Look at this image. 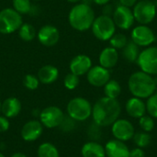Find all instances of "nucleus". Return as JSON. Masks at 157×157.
<instances>
[{
  "instance_id": "nucleus-7",
  "label": "nucleus",
  "mask_w": 157,
  "mask_h": 157,
  "mask_svg": "<svg viewBox=\"0 0 157 157\" xmlns=\"http://www.w3.org/2000/svg\"><path fill=\"white\" fill-rule=\"evenodd\" d=\"M23 24L22 16L13 7H6L0 11V33L11 34Z\"/></svg>"
},
{
  "instance_id": "nucleus-40",
  "label": "nucleus",
  "mask_w": 157,
  "mask_h": 157,
  "mask_svg": "<svg viewBox=\"0 0 157 157\" xmlns=\"http://www.w3.org/2000/svg\"><path fill=\"white\" fill-rule=\"evenodd\" d=\"M81 1H82V3L86 4V5H89V6H90L91 3H93V0H81Z\"/></svg>"
},
{
  "instance_id": "nucleus-5",
  "label": "nucleus",
  "mask_w": 157,
  "mask_h": 157,
  "mask_svg": "<svg viewBox=\"0 0 157 157\" xmlns=\"http://www.w3.org/2000/svg\"><path fill=\"white\" fill-rule=\"evenodd\" d=\"M116 25L112 17L100 15L97 17L91 26L93 35L99 40L107 41L116 33Z\"/></svg>"
},
{
  "instance_id": "nucleus-17",
  "label": "nucleus",
  "mask_w": 157,
  "mask_h": 157,
  "mask_svg": "<svg viewBox=\"0 0 157 157\" xmlns=\"http://www.w3.org/2000/svg\"><path fill=\"white\" fill-rule=\"evenodd\" d=\"M106 157H129L131 150L124 142L117 139L109 141L105 145Z\"/></svg>"
},
{
  "instance_id": "nucleus-14",
  "label": "nucleus",
  "mask_w": 157,
  "mask_h": 157,
  "mask_svg": "<svg viewBox=\"0 0 157 157\" xmlns=\"http://www.w3.org/2000/svg\"><path fill=\"white\" fill-rule=\"evenodd\" d=\"M38 40L40 44L46 47H52L56 45L60 40L59 29L52 25L42 26L37 33Z\"/></svg>"
},
{
  "instance_id": "nucleus-2",
  "label": "nucleus",
  "mask_w": 157,
  "mask_h": 157,
  "mask_svg": "<svg viewBox=\"0 0 157 157\" xmlns=\"http://www.w3.org/2000/svg\"><path fill=\"white\" fill-rule=\"evenodd\" d=\"M128 86L133 97L147 99L155 93L157 85L153 75L140 70L131 75L128 80Z\"/></svg>"
},
{
  "instance_id": "nucleus-43",
  "label": "nucleus",
  "mask_w": 157,
  "mask_h": 157,
  "mask_svg": "<svg viewBox=\"0 0 157 157\" xmlns=\"http://www.w3.org/2000/svg\"><path fill=\"white\" fill-rule=\"evenodd\" d=\"M1 106H2V102L0 101V112H1Z\"/></svg>"
},
{
  "instance_id": "nucleus-30",
  "label": "nucleus",
  "mask_w": 157,
  "mask_h": 157,
  "mask_svg": "<svg viewBox=\"0 0 157 157\" xmlns=\"http://www.w3.org/2000/svg\"><path fill=\"white\" fill-rule=\"evenodd\" d=\"M146 112L154 119H157V93L149 97L145 102Z\"/></svg>"
},
{
  "instance_id": "nucleus-36",
  "label": "nucleus",
  "mask_w": 157,
  "mask_h": 157,
  "mask_svg": "<svg viewBox=\"0 0 157 157\" xmlns=\"http://www.w3.org/2000/svg\"><path fill=\"white\" fill-rule=\"evenodd\" d=\"M145 154L144 152V150L142 148H134L130 152V156L129 157H144Z\"/></svg>"
},
{
  "instance_id": "nucleus-8",
  "label": "nucleus",
  "mask_w": 157,
  "mask_h": 157,
  "mask_svg": "<svg viewBox=\"0 0 157 157\" xmlns=\"http://www.w3.org/2000/svg\"><path fill=\"white\" fill-rule=\"evenodd\" d=\"M136 63L141 71L157 75V46H149L141 51Z\"/></svg>"
},
{
  "instance_id": "nucleus-1",
  "label": "nucleus",
  "mask_w": 157,
  "mask_h": 157,
  "mask_svg": "<svg viewBox=\"0 0 157 157\" xmlns=\"http://www.w3.org/2000/svg\"><path fill=\"white\" fill-rule=\"evenodd\" d=\"M121 107L117 99L103 97L92 106V118L99 127L111 126L120 117Z\"/></svg>"
},
{
  "instance_id": "nucleus-26",
  "label": "nucleus",
  "mask_w": 157,
  "mask_h": 157,
  "mask_svg": "<svg viewBox=\"0 0 157 157\" xmlns=\"http://www.w3.org/2000/svg\"><path fill=\"white\" fill-rule=\"evenodd\" d=\"M17 31L19 38L24 41H31L37 36L35 28L29 23H23Z\"/></svg>"
},
{
  "instance_id": "nucleus-33",
  "label": "nucleus",
  "mask_w": 157,
  "mask_h": 157,
  "mask_svg": "<svg viewBox=\"0 0 157 157\" xmlns=\"http://www.w3.org/2000/svg\"><path fill=\"white\" fill-rule=\"evenodd\" d=\"M23 85L29 90H35L39 87L40 81L34 75H26L23 78Z\"/></svg>"
},
{
  "instance_id": "nucleus-13",
  "label": "nucleus",
  "mask_w": 157,
  "mask_h": 157,
  "mask_svg": "<svg viewBox=\"0 0 157 157\" xmlns=\"http://www.w3.org/2000/svg\"><path fill=\"white\" fill-rule=\"evenodd\" d=\"M87 82L95 87H102L110 80V72L101 65H95L86 74Z\"/></svg>"
},
{
  "instance_id": "nucleus-27",
  "label": "nucleus",
  "mask_w": 157,
  "mask_h": 157,
  "mask_svg": "<svg viewBox=\"0 0 157 157\" xmlns=\"http://www.w3.org/2000/svg\"><path fill=\"white\" fill-rule=\"evenodd\" d=\"M134 144L137 145L139 148H145L147 147L152 141V137L149 134V132H135L133 138H132Z\"/></svg>"
},
{
  "instance_id": "nucleus-34",
  "label": "nucleus",
  "mask_w": 157,
  "mask_h": 157,
  "mask_svg": "<svg viewBox=\"0 0 157 157\" xmlns=\"http://www.w3.org/2000/svg\"><path fill=\"white\" fill-rule=\"evenodd\" d=\"M9 121L8 119L5 116H0V132H6L9 129Z\"/></svg>"
},
{
  "instance_id": "nucleus-3",
  "label": "nucleus",
  "mask_w": 157,
  "mask_h": 157,
  "mask_svg": "<svg viewBox=\"0 0 157 157\" xmlns=\"http://www.w3.org/2000/svg\"><path fill=\"white\" fill-rule=\"evenodd\" d=\"M95 18V12L91 6L84 3H79L74 6L68 15L70 26L74 29L81 32L91 29Z\"/></svg>"
},
{
  "instance_id": "nucleus-28",
  "label": "nucleus",
  "mask_w": 157,
  "mask_h": 157,
  "mask_svg": "<svg viewBox=\"0 0 157 157\" xmlns=\"http://www.w3.org/2000/svg\"><path fill=\"white\" fill-rule=\"evenodd\" d=\"M12 5L13 8L20 15L29 14L32 8L30 0H12Z\"/></svg>"
},
{
  "instance_id": "nucleus-37",
  "label": "nucleus",
  "mask_w": 157,
  "mask_h": 157,
  "mask_svg": "<svg viewBox=\"0 0 157 157\" xmlns=\"http://www.w3.org/2000/svg\"><path fill=\"white\" fill-rule=\"evenodd\" d=\"M137 2L138 0H119L120 5L127 6V7H133Z\"/></svg>"
},
{
  "instance_id": "nucleus-18",
  "label": "nucleus",
  "mask_w": 157,
  "mask_h": 157,
  "mask_svg": "<svg viewBox=\"0 0 157 157\" xmlns=\"http://www.w3.org/2000/svg\"><path fill=\"white\" fill-rule=\"evenodd\" d=\"M125 109L130 117L133 119H140L146 113V105L144 99L132 97L127 100Z\"/></svg>"
},
{
  "instance_id": "nucleus-24",
  "label": "nucleus",
  "mask_w": 157,
  "mask_h": 157,
  "mask_svg": "<svg viewBox=\"0 0 157 157\" xmlns=\"http://www.w3.org/2000/svg\"><path fill=\"white\" fill-rule=\"evenodd\" d=\"M103 87H104L105 97L107 98L117 99L121 94V86L117 80L110 79Z\"/></svg>"
},
{
  "instance_id": "nucleus-31",
  "label": "nucleus",
  "mask_w": 157,
  "mask_h": 157,
  "mask_svg": "<svg viewBox=\"0 0 157 157\" xmlns=\"http://www.w3.org/2000/svg\"><path fill=\"white\" fill-rule=\"evenodd\" d=\"M79 83H80L79 76L76 75H75V74H73V73H71V72L64 76L63 86L68 90H74V89H75L79 86Z\"/></svg>"
},
{
  "instance_id": "nucleus-16",
  "label": "nucleus",
  "mask_w": 157,
  "mask_h": 157,
  "mask_svg": "<svg viewBox=\"0 0 157 157\" xmlns=\"http://www.w3.org/2000/svg\"><path fill=\"white\" fill-rule=\"evenodd\" d=\"M92 66V60L89 56L86 54H78L71 60L69 69L71 73L81 76L86 75Z\"/></svg>"
},
{
  "instance_id": "nucleus-44",
  "label": "nucleus",
  "mask_w": 157,
  "mask_h": 157,
  "mask_svg": "<svg viewBox=\"0 0 157 157\" xmlns=\"http://www.w3.org/2000/svg\"><path fill=\"white\" fill-rule=\"evenodd\" d=\"M33 1H40V0H33Z\"/></svg>"
},
{
  "instance_id": "nucleus-29",
  "label": "nucleus",
  "mask_w": 157,
  "mask_h": 157,
  "mask_svg": "<svg viewBox=\"0 0 157 157\" xmlns=\"http://www.w3.org/2000/svg\"><path fill=\"white\" fill-rule=\"evenodd\" d=\"M128 41L129 40L127 36L123 33H115L109 40L110 46L115 48L116 50H122L126 46Z\"/></svg>"
},
{
  "instance_id": "nucleus-6",
  "label": "nucleus",
  "mask_w": 157,
  "mask_h": 157,
  "mask_svg": "<svg viewBox=\"0 0 157 157\" xmlns=\"http://www.w3.org/2000/svg\"><path fill=\"white\" fill-rule=\"evenodd\" d=\"M135 21L141 25H149L155 18L157 6L151 0H139L132 7Z\"/></svg>"
},
{
  "instance_id": "nucleus-19",
  "label": "nucleus",
  "mask_w": 157,
  "mask_h": 157,
  "mask_svg": "<svg viewBox=\"0 0 157 157\" xmlns=\"http://www.w3.org/2000/svg\"><path fill=\"white\" fill-rule=\"evenodd\" d=\"M119 61V52L118 50L115 48L109 46L104 48L98 57V62L99 65H101L104 68L107 69H111L116 66Z\"/></svg>"
},
{
  "instance_id": "nucleus-4",
  "label": "nucleus",
  "mask_w": 157,
  "mask_h": 157,
  "mask_svg": "<svg viewBox=\"0 0 157 157\" xmlns=\"http://www.w3.org/2000/svg\"><path fill=\"white\" fill-rule=\"evenodd\" d=\"M66 111L69 118L72 120L75 121H85L92 115V105L86 98L77 97L68 102Z\"/></svg>"
},
{
  "instance_id": "nucleus-9",
  "label": "nucleus",
  "mask_w": 157,
  "mask_h": 157,
  "mask_svg": "<svg viewBox=\"0 0 157 157\" xmlns=\"http://www.w3.org/2000/svg\"><path fill=\"white\" fill-rule=\"evenodd\" d=\"M132 41L139 47H149L155 41L156 37L154 30L148 25H137L132 29L131 32Z\"/></svg>"
},
{
  "instance_id": "nucleus-25",
  "label": "nucleus",
  "mask_w": 157,
  "mask_h": 157,
  "mask_svg": "<svg viewBox=\"0 0 157 157\" xmlns=\"http://www.w3.org/2000/svg\"><path fill=\"white\" fill-rule=\"evenodd\" d=\"M38 157H60L59 151L52 143L41 144L37 150Z\"/></svg>"
},
{
  "instance_id": "nucleus-20",
  "label": "nucleus",
  "mask_w": 157,
  "mask_h": 157,
  "mask_svg": "<svg viewBox=\"0 0 157 157\" xmlns=\"http://www.w3.org/2000/svg\"><path fill=\"white\" fill-rule=\"evenodd\" d=\"M21 109H22V105L20 100L15 97H11V98H7L2 102L1 112L3 116L9 119V118L17 117L20 113Z\"/></svg>"
},
{
  "instance_id": "nucleus-23",
  "label": "nucleus",
  "mask_w": 157,
  "mask_h": 157,
  "mask_svg": "<svg viewBox=\"0 0 157 157\" xmlns=\"http://www.w3.org/2000/svg\"><path fill=\"white\" fill-rule=\"evenodd\" d=\"M140 52V47L132 40H129L126 46L122 49V56L125 61L129 63H136Z\"/></svg>"
},
{
  "instance_id": "nucleus-35",
  "label": "nucleus",
  "mask_w": 157,
  "mask_h": 157,
  "mask_svg": "<svg viewBox=\"0 0 157 157\" xmlns=\"http://www.w3.org/2000/svg\"><path fill=\"white\" fill-rule=\"evenodd\" d=\"M102 15H106V16H109V17H112L113 15V12H114V7L112 5H110L109 3V4H106L104 6H102Z\"/></svg>"
},
{
  "instance_id": "nucleus-22",
  "label": "nucleus",
  "mask_w": 157,
  "mask_h": 157,
  "mask_svg": "<svg viewBox=\"0 0 157 157\" xmlns=\"http://www.w3.org/2000/svg\"><path fill=\"white\" fill-rule=\"evenodd\" d=\"M82 157H106L104 146L97 142H87L81 149Z\"/></svg>"
},
{
  "instance_id": "nucleus-41",
  "label": "nucleus",
  "mask_w": 157,
  "mask_h": 157,
  "mask_svg": "<svg viewBox=\"0 0 157 157\" xmlns=\"http://www.w3.org/2000/svg\"><path fill=\"white\" fill-rule=\"evenodd\" d=\"M67 1H69V2H71V3H77V2H79V1H81V0H67Z\"/></svg>"
},
{
  "instance_id": "nucleus-21",
  "label": "nucleus",
  "mask_w": 157,
  "mask_h": 157,
  "mask_svg": "<svg viewBox=\"0 0 157 157\" xmlns=\"http://www.w3.org/2000/svg\"><path fill=\"white\" fill-rule=\"evenodd\" d=\"M37 77L40 83L44 85H50L54 83L59 77V70L56 66L52 64H46L40 68L37 74Z\"/></svg>"
},
{
  "instance_id": "nucleus-15",
  "label": "nucleus",
  "mask_w": 157,
  "mask_h": 157,
  "mask_svg": "<svg viewBox=\"0 0 157 157\" xmlns=\"http://www.w3.org/2000/svg\"><path fill=\"white\" fill-rule=\"evenodd\" d=\"M43 133V125L37 120L27 121L20 132L21 138L26 142H34Z\"/></svg>"
},
{
  "instance_id": "nucleus-42",
  "label": "nucleus",
  "mask_w": 157,
  "mask_h": 157,
  "mask_svg": "<svg viewBox=\"0 0 157 157\" xmlns=\"http://www.w3.org/2000/svg\"><path fill=\"white\" fill-rule=\"evenodd\" d=\"M0 157H6V156H5V155H3V154L0 152Z\"/></svg>"
},
{
  "instance_id": "nucleus-38",
  "label": "nucleus",
  "mask_w": 157,
  "mask_h": 157,
  "mask_svg": "<svg viewBox=\"0 0 157 157\" xmlns=\"http://www.w3.org/2000/svg\"><path fill=\"white\" fill-rule=\"evenodd\" d=\"M110 2V0H93V3H95L96 5L98 6H104L106 4H109Z\"/></svg>"
},
{
  "instance_id": "nucleus-10",
  "label": "nucleus",
  "mask_w": 157,
  "mask_h": 157,
  "mask_svg": "<svg viewBox=\"0 0 157 157\" xmlns=\"http://www.w3.org/2000/svg\"><path fill=\"white\" fill-rule=\"evenodd\" d=\"M63 119L64 115L63 110L56 106H49L40 114V121L48 129H53L61 126Z\"/></svg>"
},
{
  "instance_id": "nucleus-39",
  "label": "nucleus",
  "mask_w": 157,
  "mask_h": 157,
  "mask_svg": "<svg viewBox=\"0 0 157 157\" xmlns=\"http://www.w3.org/2000/svg\"><path fill=\"white\" fill-rule=\"evenodd\" d=\"M10 157H27L24 154H22V153H15V154H13Z\"/></svg>"
},
{
  "instance_id": "nucleus-45",
  "label": "nucleus",
  "mask_w": 157,
  "mask_h": 157,
  "mask_svg": "<svg viewBox=\"0 0 157 157\" xmlns=\"http://www.w3.org/2000/svg\"><path fill=\"white\" fill-rule=\"evenodd\" d=\"M156 93H157V86H156Z\"/></svg>"
},
{
  "instance_id": "nucleus-11",
  "label": "nucleus",
  "mask_w": 157,
  "mask_h": 157,
  "mask_svg": "<svg viewBox=\"0 0 157 157\" xmlns=\"http://www.w3.org/2000/svg\"><path fill=\"white\" fill-rule=\"evenodd\" d=\"M112 19L116 27L122 30L130 29L135 22L132 9L121 5H119L115 7Z\"/></svg>"
},
{
  "instance_id": "nucleus-12",
  "label": "nucleus",
  "mask_w": 157,
  "mask_h": 157,
  "mask_svg": "<svg viewBox=\"0 0 157 157\" xmlns=\"http://www.w3.org/2000/svg\"><path fill=\"white\" fill-rule=\"evenodd\" d=\"M111 133L115 139L125 143L133 138L135 129L130 121L126 119H118L111 125Z\"/></svg>"
},
{
  "instance_id": "nucleus-32",
  "label": "nucleus",
  "mask_w": 157,
  "mask_h": 157,
  "mask_svg": "<svg viewBox=\"0 0 157 157\" xmlns=\"http://www.w3.org/2000/svg\"><path fill=\"white\" fill-rule=\"evenodd\" d=\"M139 126L145 132H151L155 129V121L151 116L144 115L139 119Z\"/></svg>"
}]
</instances>
